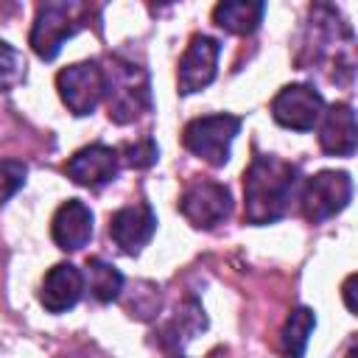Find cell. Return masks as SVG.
I'll list each match as a JSON object with an SVG mask.
<instances>
[{"label":"cell","instance_id":"9","mask_svg":"<svg viewBox=\"0 0 358 358\" xmlns=\"http://www.w3.org/2000/svg\"><path fill=\"white\" fill-rule=\"evenodd\" d=\"M218 56H221L218 39H213L207 34H196L179 62V73H176L179 95H193L204 87H210L215 78V70H218Z\"/></svg>","mask_w":358,"mask_h":358},{"label":"cell","instance_id":"10","mask_svg":"<svg viewBox=\"0 0 358 358\" xmlns=\"http://www.w3.org/2000/svg\"><path fill=\"white\" fill-rule=\"evenodd\" d=\"M120 171V154L112 145L103 143H92L84 145L81 151H76L67 162H64V173L81 185V187H103L109 185Z\"/></svg>","mask_w":358,"mask_h":358},{"label":"cell","instance_id":"21","mask_svg":"<svg viewBox=\"0 0 358 358\" xmlns=\"http://www.w3.org/2000/svg\"><path fill=\"white\" fill-rule=\"evenodd\" d=\"M117 154H120V162H126L129 168H148L157 162L159 148L151 137H143L137 143H126L123 148H117Z\"/></svg>","mask_w":358,"mask_h":358},{"label":"cell","instance_id":"12","mask_svg":"<svg viewBox=\"0 0 358 358\" xmlns=\"http://www.w3.org/2000/svg\"><path fill=\"white\" fill-rule=\"evenodd\" d=\"M81 294H84V274H81V268L73 266V263H56L45 274V280H42L39 302L50 313H64V310L78 305Z\"/></svg>","mask_w":358,"mask_h":358},{"label":"cell","instance_id":"19","mask_svg":"<svg viewBox=\"0 0 358 358\" xmlns=\"http://www.w3.org/2000/svg\"><path fill=\"white\" fill-rule=\"evenodd\" d=\"M25 78V59L17 48L0 39V90H11Z\"/></svg>","mask_w":358,"mask_h":358},{"label":"cell","instance_id":"22","mask_svg":"<svg viewBox=\"0 0 358 358\" xmlns=\"http://www.w3.org/2000/svg\"><path fill=\"white\" fill-rule=\"evenodd\" d=\"M352 285H355V274H350V277L344 280V288H341V294H344V302H347V310H350V313H355V296H352Z\"/></svg>","mask_w":358,"mask_h":358},{"label":"cell","instance_id":"15","mask_svg":"<svg viewBox=\"0 0 358 358\" xmlns=\"http://www.w3.org/2000/svg\"><path fill=\"white\" fill-rule=\"evenodd\" d=\"M263 14H266V3H260V0H227L213 8L215 25H221L224 31L238 34V36L255 34L263 22Z\"/></svg>","mask_w":358,"mask_h":358},{"label":"cell","instance_id":"11","mask_svg":"<svg viewBox=\"0 0 358 358\" xmlns=\"http://www.w3.org/2000/svg\"><path fill=\"white\" fill-rule=\"evenodd\" d=\"M154 232H157V215L145 201L120 207L109 218V238L126 255H137L154 238Z\"/></svg>","mask_w":358,"mask_h":358},{"label":"cell","instance_id":"6","mask_svg":"<svg viewBox=\"0 0 358 358\" xmlns=\"http://www.w3.org/2000/svg\"><path fill=\"white\" fill-rule=\"evenodd\" d=\"M179 213L196 229H213L232 215V193L215 179H193L179 199Z\"/></svg>","mask_w":358,"mask_h":358},{"label":"cell","instance_id":"7","mask_svg":"<svg viewBox=\"0 0 358 358\" xmlns=\"http://www.w3.org/2000/svg\"><path fill=\"white\" fill-rule=\"evenodd\" d=\"M56 87L64 106L76 117L95 112V106L106 98V76L98 62H78L64 67L56 76Z\"/></svg>","mask_w":358,"mask_h":358},{"label":"cell","instance_id":"1","mask_svg":"<svg viewBox=\"0 0 358 358\" xmlns=\"http://www.w3.org/2000/svg\"><path fill=\"white\" fill-rule=\"evenodd\" d=\"M299 168L274 154H257L243 173V215L249 224H274L291 213Z\"/></svg>","mask_w":358,"mask_h":358},{"label":"cell","instance_id":"18","mask_svg":"<svg viewBox=\"0 0 358 358\" xmlns=\"http://www.w3.org/2000/svg\"><path fill=\"white\" fill-rule=\"evenodd\" d=\"M313 327H316V313L310 308H294L291 316L285 319V327H282V336H280L282 352L288 358H302Z\"/></svg>","mask_w":358,"mask_h":358},{"label":"cell","instance_id":"14","mask_svg":"<svg viewBox=\"0 0 358 358\" xmlns=\"http://www.w3.org/2000/svg\"><path fill=\"white\" fill-rule=\"evenodd\" d=\"M50 235H53L56 246L64 252L84 249L92 238V210L81 199L64 201L50 221Z\"/></svg>","mask_w":358,"mask_h":358},{"label":"cell","instance_id":"8","mask_svg":"<svg viewBox=\"0 0 358 358\" xmlns=\"http://www.w3.org/2000/svg\"><path fill=\"white\" fill-rule=\"evenodd\" d=\"M324 115V98L310 84H288L271 101V117L294 131H310Z\"/></svg>","mask_w":358,"mask_h":358},{"label":"cell","instance_id":"23","mask_svg":"<svg viewBox=\"0 0 358 358\" xmlns=\"http://www.w3.org/2000/svg\"><path fill=\"white\" fill-rule=\"evenodd\" d=\"M347 358H355V350H350V352H347Z\"/></svg>","mask_w":358,"mask_h":358},{"label":"cell","instance_id":"2","mask_svg":"<svg viewBox=\"0 0 358 358\" xmlns=\"http://www.w3.org/2000/svg\"><path fill=\"white\" fill-rule=\"evenodd\" d=\"M103 76H106V109L115 123H131L134 117L151 109L148 76L143 67L112 59V64L103 67Z\"/></svg>","mask_w":358,"mask_h":358},{"label":"cell","instance_id":"17","mask_svg":"<svg viewBox=\"0 0 358 358\" xmlns=\"http://www.w3.org/2000/svg\"><path fill=\"white\" fill-rule=\"evenodd\" d=\"M84 285H90V294L95 302L106 305V302H115L123 291V274L109 266L106 260L101 257H90L87 260V274H84Z\"/></svg>","mask_w":358,"mask_h":358},{"label":"cell","instance_id":"20","mask_svg":"<svg viewBox=\"0 0 358 358\" xmlns=\"http://www.w3.org/2000/svg\"><path fill=\"white\" fill-rule=\"evenodd\" d=\"M28 176V165L22 159H0V204H6Z\"/></svg>","mask_w":358,"mask_h":358},{"label":"cell","instance_id":"4","mask_svg":"<svg viewBox=\"0 0 358 358\" xmlns=\"http://www.w3.org/2000/svg\"><path fill=\"white\" fill-rule=\"evenodd\" d=\"M238 131H241V117L218 112V115H204L190 120L182 131V143L199 159L221 168L229 162V145Z\"/></svg>","mask_w":358,"mask_h":358},{"label":"cell","instance_id":"16","mask_svg":"<svg viewBox=\"0 0 358 358\" xmlns=\"http://www.w3.org/2000/svg\"><path fill=\"white\" fill-rule=\"evenodd\" d=\"M207 327V319H204V310H201V305L199 302H185L176 313H173V319L162 327V336H159V341L165 344V347H182V344H187L199 330H204Z\"/></svg>","mask_w":358,"mask_h":358},{"label":"cell","instance_id":"3","mask_svg":"<svg viewBox=\"0 0 358 358\" xmlns=\"http://www.w3.org/2000/svg\"><path fill=\"white\" fill-rule=\"evenodd\" d=\"M84 20H87V6L84 3L53 0V3L39 6L34 28H31V36H28L34 53L39 59H45V62L56 59L62 45L87 25Z\"/></svg>","mask_w":358,"mask_h":358},{"label":"cell","instance_id":"13","mask_svg":"<svg viewBox=\"0 0 358 358\" xmlns=\"http://www.w3.org/2000/svg\"><path fill=\"white\" fill-rule=\"evenodd\" d=\"M319 145L330 157H352L358 145L355 112L350 103H333L319 120Z\"/></svg>","mask_w":358,"mask_h":358},{"label":"cell","instance_id":"5","mask_svg":"<svg viewBox=\"0 0 358 358\" xmlns=\"http://www.w3.org/2000/svg\"><path fill=\"white\" fill-rule=\"evenodd\" d=\"M350 199H352V179L347 171H319L316 176H308L299 187L302 215L313 224L341 213L350 204Z\"/></svg>","mask_w":358,"mask_h":358}]
</instances>
